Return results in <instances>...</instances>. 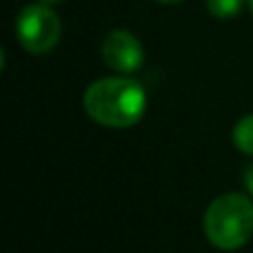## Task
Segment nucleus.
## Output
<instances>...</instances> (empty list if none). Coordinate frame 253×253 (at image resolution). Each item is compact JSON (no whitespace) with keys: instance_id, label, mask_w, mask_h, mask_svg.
<instances>
[{"instance_id":"39448f33","label":"nucleus","mask_w":253,"mask_h":253,"mask_svg":"<svg viewBox=\"0 0 253 253\" xmlns=\"http://www.w3.org/2000/svg\"><path fill=\"white\" fill-rule=\"evenodd\" d=\"M233 144L247 156H253V114L238 120L233 126Z\"/></svg>"},{"instance_id":"423d86ee","label":"nucleus","mask_w":253,"mask_h":253,"mask_svg":"<svg viewBox=\"0 0 253 253\" xmlns=\"http://www.w3.org/2000/svg\"><path fill=\"white\" fill-rule=\"evenodd\" d=\"M242 2L245 0H207V9H209L211 16L227 20V18H233L240 13Z\"/></svg>"},{"instance_id":"1a4fd4ad","label":"nucleus","mask_w":253,"mask_h":253,"mask_svg":"<svg viewBox=\"0 0 253 253\" xmlns=\"http://www.w3.org/2000/svg\"><path fill=\"white\" fill-rule=\"evenodd\" d=\"M40 2H44V4H49V7H51V4H58V2H62V0H40Z\"/></svg>"},{"instance_id":"7ed1b4c3","label":"nucleus","mask_w":253,"mask_h":253,"mask_svg":"<svg viewBox=\"0 0 253 253\" xmlns=\"http://www.w3.org/2000/svg\"><path fill=\"white\" fill-rule=\"evenodd\" d=\"M62 34L60 20H58L56 11L49 4H27L16 20V36L20 40L22 49L29 53H47L58 44Z\"/></svg>"},{"instance_id":"f03ea898","label":"nucleus","mask_w":253,"mask_h":253,"mask_svg":"<svg viewBox=\"0 0 253 253\" xmlns=\"http://www.w3.org/2000/svg\"><path fill=\"white\" fill-rule=\"evenodd\" d=\"M205 233L213 247L240 249L253 236V202L242 193L215 198L205 213Z\"/></svg>"},{"instance_id":"f257e3e1","label":"nucleus","mask_w":253,"mask_h":253,"mask_svg":"<svg viewBox=\"0 0 253 253\" xmlns=\"http://www.w3.org/2000/svg\"><path fill=\"white\" fill-rule=\"evenodd\" d=\"M84 111L91 120L125 129L140 123L147 111V93L142 84L133 78H100L84 91Z\"/></svg>"},{"instance_id":"9d476101","label":"nucleus","mask_w":253,"mask_h":253,"mask_svg":"<svg viewBox=\"0 0 253 253\" xmlns=\"http://www.w3.org/2000/svg\"><path fill=\"white\" fill-rule=\"evenodd\" d=\"M249 2V9H251V13H253V0H247Z\"/></svg>"},{"instance_id":"6e6552de","label":"nucleus","mask_w":253,"mask_h":253,"mask_svg":"<svg viewBox=\"0 0 253 253\" xmlns=\"http://www.w3.org/2000/svg\"><path fill=\"white\" fill-rule=\"evenodd\" d=\"M156 2H162V4H175V2H182V0H156Z\"/></svg>"},{"instance_id":"0eeeda50","label":"nucleus","mask_w":253,"mask_h":253,"mask_svg":"<svg viewBox=\"0 0 253 253\" xmlns=\"http://www.w3.org/2000/svg\"><path fill=\"white\" fill-rule=\"evenodd\" d=\"M242 182H245V187H247V191L253 196V162L249 167L245 169V175H242Z\"/></svg>"},{"instance_id":"20e7f679","label":"nucleus","mask_w":253,"mask_h":253,"mask_svg":"<svg viewBox=\"0 0 253 253\" xmlns=\"http://www.w3.org/2000/svg\"><path fill=\"white\" fill-rule=\"evenodd\" d=\"M102 58L114 71L133 74L144 62L142 42L126 29H114L102 42Z\"/></svg>"}]
</instances>
